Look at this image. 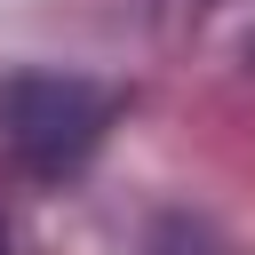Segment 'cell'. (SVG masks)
I'll return each mask as SVG.
<instances>
[{
	"mask_svg": "<svg viewBox=\"0 0 255 255\" xmlns=\"http://www.w3.org/2000/svg\"><path fill=\"white\" fill-rule=\"evenodd\" d=\"M104 88L80 72H8L0 80V143L16 151L24 175H72L104 143Z\"/></svg>",
	"mask_w": 255,
	"mask_h": 255,
	"instance_id": "cell-1",
	"label": "cell"
},
{
	"mask_svg": "<svg viewBox=\"0 0 255 255\" xmlns=\"http://www.w3.org/2000/svg\"><path fill=\"white\" fill-rule=\"evenodd\" d=\"M0 255H8V247H0Z\"/></svg>",
	"mask_w": 255,
	"mask_h": 255,
	"instance_id": "cell-2",
	"label": "cell"
}]
</instances>
